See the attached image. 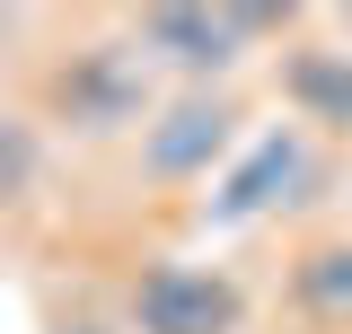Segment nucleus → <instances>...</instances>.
<instances>
[{
    "label": "nucleus",
    "instance_id": "7ed1b4c3",
    "mask_svg": "<svg viewBox=\"0 0 352 334\" xmlns=\"http://www.w3.org/2000/svg\"><path fill=\"white\" fill-rule=\"evenodd\" d=\"M247 282L229 264L194 255H141L124 282V326L132 334H247Z\"/></svg>",
    "mask_w": 352,
    "mask_h": 334
},
{
    "label": "nucleus",
    "instance_id": "1a4fd4ad",
    "mask_svg": "<svg viewBox=\"0 0 352 334\" xmlns=\"http://www.w3.org/2000/svg\"><path fill=\"white\" fill-rule=\"evenodd\" d=\"M53 334H132V326H124V317H115V326H97V317H62Z\"/></svg>",
    "mask_w": 352,
    "mask_h": 334
},
{
    "label": "nucleus",
    "instance_id": "423d86ee",
    "mask_svg": "<svg viewBox=\"0 0 352 334\" xmlns=\"http://www.w3.org/2000/svg\"><path fill=\"white\" fill-rule=\"evenodd\" d=\"M273 88L291 106V124L317 132V141H352V44L326 27V36H291L273 53Z\"/></svg>",
    "mask_w": 352,
    "mask_h": 334
},
{
    "label": "nucleus",
    "instance_id": "39448f33",
    "mask_svg": "<svg viewBox=\"0 0 352 334\" xmlns=\"http://www.w3.org/2000/svg\"><path fill=\"white\" fill-rule=\"evenodd\" d=\"M124 27H132V44H141L176 88H229L238 62L256 53L247 27H238V9H185V0H159V9H132Z\"/></svg>",
    "mask_w": 352,
    "mask_h": 334
},
{
    "label": "nucleus",
    "instance_id": "f257e3e1",
    "mask_svg": "<svg viewBox=\"0 0 352 334\" xmlns=\"http://www.w3.org/2000/svg\"><path fill=\"white\" fill-rule=\"evenodd\" d=\"M168 71L132 44V27H88V36H62L53 53L27 62V88H18V106H36L44 132L53 141H141V132L159 124V106H168Z\"/></svg>",
    "mask_w": 352,
    "mask_h": 334
},
{
    "label": "nucleus",
    "instance_id": "6e6552de",
    "mask_svg": "<svg viewBox=\"0 0 352 334\" xmlns=\"http://www.w3.org/2000/svg\"><path fill=\"white\" fill-rule=\"evenodd\" d=\"M44 167H53V132H44L36 106H0V203H9V220H27V211L44 203Z\"/></svg>",
    "mask_w": 352,
    "mask_h": 334
},
{
    "label": "nucleus",
    "instance_id": "f03ea898",
    "mask_svg": "<svg viewBox=\"0 0 352 334\" xmlns=\"http://www.w3.org/2000/svg\"><path fill=\"white\" fill-rule=\"evenodd\" d=\"M238 124H247L238 88H168L159 124L132 141V176H141V185H159V194L220 185V167L247 150V141H238Z\"/></svg>",
    "mask_w": 352,
    "mask_h": 334
},
{
    "label": "nucleus",
    "instance_id": "0eeeda50",
    "mask_svg": "<svg viewBox=\"0 0 352 334\" xmlns=\"http://www.w3.org/2000/svg\"><path fill=\"white\" fill-rule=\"evenodd\" d=\"M282 317L308 334H352V229H317L282 264Z\"/></svg>",
    "mask_w": 352,
    "mask_h": 334
},
{
    "label": "nucleus",
    "instance_id": "9d476101",
    "mask_svg": "<svg viewBox=\"0 0 352 334\" xmlns=\"http://www.w3.org/2000/svg\"><path fill=\"white\" fill-rule=\"evenodd\" d=\"M326 27H335V36H344V44H352V9H326Z\"/></svg>",
    "mask_w": 352,
    "mask_h": 334
},
{
    "label": "nucleus",
    "instance_id": "20e7f679",
    "mask_svg": "<svg viewBox=\"0 0 352 334\" xmlns=\"http://www.w3.org/2000/svg\"><path fill=\"white\" fill-rule=\"evenodd\" d=\"M317 167H326V141H317V132L273 124V132H256L238 159L220 167V185L185 211V220H194L203 238H220V229H247V220H273V211H300Z\"/></svg>",
    "mask_w": 352,
    "mask_h": 334
}]
</instances>
